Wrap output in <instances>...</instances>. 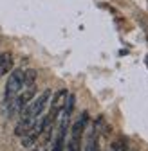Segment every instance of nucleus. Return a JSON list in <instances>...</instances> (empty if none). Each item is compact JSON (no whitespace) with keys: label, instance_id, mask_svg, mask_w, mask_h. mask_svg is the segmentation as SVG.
<instances>
[{"label":"nucleus","instance_id":"obj_1","mask_svg":"<svg viewBox=\"0 0 148 151\" xmlns=\"http://www.w3.org/2000/svg\"><path fill=\"white\" fill-rule=\"evenodd\" d=\"M34 93H36V86L34 85H29V86H24L20 90V93L7 104V110H9V117H15L18 115V113H22V110L33 101L34 97Z\"/></svg>","mask_w":148,"mask_h":151},{"label":"nucleus","instance_id":"obj_2","mask_svg":"<svg viewBox=\"0 0 148 151\" xmlns=\"http://www.w3.org/2000/svg\"><path fill=\"white\" fill-rule=\"evenodd\" d=\"M22 88H24V72L22 70H15L9 76L7 85H6V104H9L18 93H20Z\"/></svg>","mask_w":148,"mask_h":151},{"label":"nucleus","instance_id":"obj_3","mask_svg":"<svg viewBox=\"0 0 148 151\" xmlns=\"http://www.w3.org/2000/svg\"><path fill=\"white\" fill-rule=\"evenodd\" d=\"M87 124V113L78 119V122L72 126V133H70V140H69V151H81V135Z\"/></svg>","mask_w":148,"mask_h":151},{"label":"nucleus","instance_id":"obj_4","mask_svg":"<svg viewBox=\"0 0 148 151\" xmlns=\"http://www.w3.org/2000/svg\"><path fill=\"white\" fill-rule=\"evenodd\" d=\"M67 97H69V92L67 90H60V92L54 93V99L51 103V111H49V115H47L51 119V122L54 119H58V115L62 113V110H63V106L67 103Z\"/></svg>","mask_w":148,"mask_h":151},{"label":"nucleus","instance_id":"obj_5","mask_svg":"<svg viewBox=\"0 0 148 151\" xmlns=\"http://www.w3.org/2000/svg\"><path fill=\"white\" fill-rule=\"evenodd\" d=\"M13 67V56L9 52H4L0 54V78H2L4 74H7Z\"/></svg>","mask_w":148,"mask_h":151},{"label":"nucleus","instance_id":"obj_6","mask_svg":"<svg viewBox=\"0 0 148 151\" xmlns=\"http://www.w3.org/2000/svg\"><path fill=\"white\" fill-rule=\"evenodd\" d=\"M65 133H67V128H60V129H58V137H56V140H54V147H52V151H63Z\"/></svg>","mask_w":148,"mask_h":151},{"label":"nucleus","instance_id":"obj_7","mask_svg":"<svg viewBox=\"0 0 148 151\" xmlns=\"http://www.w3.org/2000/svg\"><path fill=\"white\" fill-rule=\"evenodd\" d=\"M34 79H36V70H27V72H24V86L34 85Z\"/></svg>","mask_w":148,"mask_h":151},{"label":"nucleus","instance_id":"obj_8","mask_svg":"<svg viewBox=\"0 0 148 151\" xmlns=\"http://www.w3.org/2000/svg\"><path fill=\"white\" fill-rule=\"evenodd\" d=\"M144 61H146V67H148V56H146V60H144Z\"/></svg>","mask_w":148,"mask_h":151}]
</instances>
